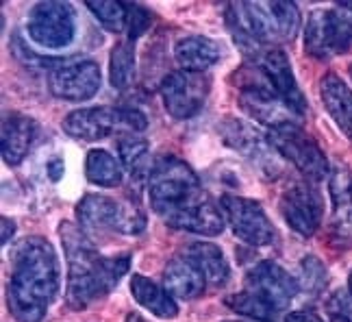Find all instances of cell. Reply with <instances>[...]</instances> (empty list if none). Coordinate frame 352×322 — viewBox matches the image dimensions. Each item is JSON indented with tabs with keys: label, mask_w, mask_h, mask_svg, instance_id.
<instances>
[{
	"label": "cell",
	"mask_w": 352,
	"mask_h": 322,
	"mask_svg": "<svg viewBox=\"0 0 352 322\" xmlns=\"http://www.w3.org/2000/svg\"><path fill=\"white\" fill-rule=\"evenodd\" d=\"M148 198L153 209L174 229L198 235H218L224 229V211L200 187L196 172L183 159L159 157L148 174Z\"/></svg>",
	"instance_id": "1"
},
{
	"label": "cell",
	"mask_w": 352,
	"mask_h": 322,
	"mask_svg": "<svg viewBox=\"0 0 352 322\" xmlns=\"http://www.w3.org/2000/svg\"><path fill=\"white\" fill-rule=\"evenodd\" d=\"M61 288L57 253L44 237H26L13 248L7 305L18 322H42Z\"/></svg>",
	"instance_id": "2"
},
{
	"label": "cell",
	"mask_w": 352,
	"mask_h": 322,
	"mask_svg": "<svg viewBox=\"0 0 352 322\" xmlns=\"http://www.w3.org/2000/svg\"><path fill=\"white\" fill-rule=\"evenodd\" d=\"M61 235L67 253V303L74 310H85L120 283L131 268V257H102L87 237L78 235L70 226H61Z\"/></svg>",
	"instance_id": "3"
},
{
	"label": "cell",
	"mask_w": 352,
	"mask_h": 322,
	"mask_svg": "<svg viewBox=\"0 0 352 322\" xmlns=\"http://www.w3.org/2000/svg\"><path fill=\"white\" fill-rule=\"evenodd\" d=\"M228 26L246 50L287 42L300 29V13L294 3H233L228 5ZM265 50V48H263Z\"/></svg>",
	"instance_id": "4"
},
{
	"label": "cell",
	"mask_w": 352,
	"mask_h": 322,
	"mask_svg": "<svg viewBox=\"0 0 352 322\" xmlns=\"http://www.w3.org/2000/svg\"><path fill=\"white\" fill-rule=\"evenodd\" d=\"M146 127V116L133 107H87V109L72 111L63 120V131L67 136L85 142L104 140L113 131L138 133Z\"/></svg>",
	"instance_id": "5"
},
{
	"label": "cell",
	"mask_w": 352,
	"mask_h": 322,
	"mask_svg": "<svg viewBox=\"0 0 352 322\" xmlns=\"http://www.w3.org/2000/svg\"><path fill=\"white\" fill-rule=\"evenodd\" d=\"M76 218L85 231H118L138 235L146 229L144 211L133 203H118L104 194H87L76 205Z\"/></svg>",
	"instance_id": "6"
},
{
	"label": "cell",
	"mask_w": 352,
	"mask_h": 322,
	"mask_svg": "<svg viewBox=\"0 0 352 322\" xmlns=\"http://www.w3.org/2000/svg\"><path fill=\"white\" fill-rule=\"evenodd\" d=\"M352 46V11L340 9L314 11L307 22L305 48L316 59H333L344 55Z\"/></svg>",
	"instance_id": "7"
},
{
	"label": "cell",
	"mask_w": 352,
	"mask_h": 322,
	"mask_svg": "<svg viewBox=\"0 0 352 322\" xmlns=\"http://www.w3.org/2000/svg\"><path fill=\"white\" fill-rule=\"evenodd\" d=\"M270 146L283 155L285 159H289L292 164L300 170L305 177L320 181L329 174V161L327 155L318 146V142L309 136L307 131H302L296 122H285L272 127L267 131Z\"/></svg>",
	"instance_id": "8"
},
{
	"label": "cell",
	"mask_w": 352,
	"mask_h": 322,
	"mask_svg": "<svg viewBox=\"0 0 352 322\" xmlns=\"http://www.w3.org/2000/svg\"><path fill=\"white\" fill-rule=\"evenodd\" d=\"M29 37L42 48H65L74 39L76 16L67 3H37L26 20Z\"/></svg>",
	"instance_id": "9"
},
{
	"label": "cell",
	"mask_w": 352,
	"mask_h": 322,
	"mask_svg": "<svg viewBox=\"0 0 352 322\" xmlns=\"http://www.w3.org/2000/svg\"><path fill=\"white\" fill-rule=\"evenodd\" d=\"M220 205L226 220L233 226V233L246 242V244L267 246L274 242V226L256 200L235 194H224Z\"/></svg>",
	"instance_id": "10"
},
{
	"label": "cell",
	"mask_w": 352,
	"mask_h": 322,
	"mask_svg": "<svg viewBox=\"0 0 352 322\" xmlns=\"http://www.w3.org/2000/svg\"><path fill=\"white\" fill-rule=\"evenodd\" d=\"M209 94V78L202 72H170L164 83H161V98H164L166 109L176 120L194 118Z\"/></svg>",
	"instance_id": "11"
},
{
	"label": "cell",
	"mask_w": 352,
	"mask_h": 322,
	"mask_svg": "<svg viewBox=\"0 0 352 322\" xmlns=\"http://www.w3.org/2000/svg\"><path fill=\"white\" fill-rule=\"evenodd\" d=\"M48 85L52 96L80 103L91 98L100 89V68L91 59L61 61L55 65L48 76Z\"/></svg>",
	"instance_id": "12"
},
{
	"label": "cell",
	"mask_w": 352,
	"mask_h": 322,
	"mask_svg": "<svg viewBox=\"0 0 352 322\" xmlns=\"http://www.w3.org/2000/svg\"><path fill=\"white\" fill-rule=\"evenodd\" d=\"M280 213L285 222L302 237H311L322 222L324 203L314 185L294 183L280 196Z\"/></svg>",
	"instance_id": "13"
},
{
	"label": "cell",
	"mask_w": 352,
	"mask_h": 322,
	"mask_svg": "<svg viewBox=\"0 0 352 322\" xmlns=\"http://www.w3.org/2000/svg\"><path fill=\"white\" fill-rule=\"evenodd\" d=\"M259 68L265 80L280 96V100L287 105V109L294 116H305L307 100L302 96L300 87L296 83V76L292 72L289 57L280 48H265L259 52Z\"/></svg>",
	"instance_id": "14"
},
{
	"label": "cell",
	"mask_w": 352,
	"mask_h": 322,
	"mask_svg": "<svg viewBox=\"0 0 352 322\" xmlns=\"http://www.w3.org/2000/svg\"><path fill=\"white\" fill-rule=\"evenodd\" d=\"M246 288L248 292L263 299L267 305H272L276 312L285 310L298 292L296 279L274 261L256 264L246 277Z\"/></svg>",
	"instance_id": "15"
},
{
	"label": "cell",
	"mask_w": 352,
	"mask_h": 322,
	"mask_svg": "<svg viewBox=\"0 0 352 322\" xmlns=\"http://www.w3.org/2000/svg\"><path fill=\"white\" fill-rule=\"evenodd\" d=\"M239 105L243 107V111L252 116L254 120H259L261 125H267L270 129L292 122V111L287 109V105L280 100L278 94L272 89V85L267 83H252L243 85L239 92Z\"/></svg>",
	"instance_id": "16"
},
{
	"label": "cell",
	"mask_w": 352,
	"mask_h": 322,
	"mask_svg": "<svg viewBox=\"0 0 352 322\" xmlns=\"http://www.w3.org/2000/svg\"><path fill=\"white\" fill-rule=\"evenodd\" d=\"M331 198H333V235L348 246L352 239V172L348 168H335L331 172Z\"/></svg>",
	"instance_id": "17"
},
{
	"label": "cell",
	"mask_w": 352,
	"mask_h": 322,
	"mask_svg": "<svg viewBox=\"0 0 352 322\" xmlns=\"http://www.w3.org/2000/svg\"><path fill=\"white\" fill-rule=\"evenodd\" d=\"M224 138L233 149H237L243 157H248L252 164L259 166L261 172L274 174L278 170L274 149L267 140H261L256 133H252V129L243 127L241 122H228V129H224Z\"/></svg>",
	"instance_id": "18"
},
{
	"label": "cell",
	"mask_w": 352,
	"mask_h": 322,
	"mask_svg": "<svg viewBox=\"0 0 352 322\" xmlns=\"http://www.w3.org/2000/svg\"><path fill=\"white\" fill-rule=\"evenodd\" d=\"M37 125L29 116L7 114L3 120V159L7 166H18L29 155L31 144L35 140Z\"/></svg>",
	"instance_id": "19"
},
{
	"label": "cell",
	"mask_w": 352,
	"mask_h": 322,
	"mask_svg": "<svg viewBox=\"0 0 352 322\" xmlns=\"http://www.w3.org/2000/svg\"><path fill=\"white\" fill-rule=\"evenodd\" d=\"M320 96L329 116L344 136L352 142V89L337 76L327 74L320 83Z\"/></svg>",
	"instance_id": "20"
},
{
	"label": "cell",
	"mask_w": 352,
	"mask_h": 322,
	"mask_svg": "<svg viewBox=\"0 0 352 322\" xmlns=\"http://www.w3.org/2000/svg\"><path fill=\"white\" fill-rule=\"evenodd\" d=\"M164 283L172 297L189 301V299L200 297V294L205 292L207 279L189 257H174L166 266Z\"/></svg>",
	"instance_id": "21"
},
{
	"label": "cell",
	"mask_w": 352,
	"mask_h": 322,
	"mask_svg": "<svg viewBox=\"0 0 352 322\" xmlns=\"http://www.w3.org/2000/svg\"><path fill=\"white\" fill-rule=\"evenodd\" d=\"M174 57L181 68L187 72H205L220 59V46L209 37L192 35L176 44Z\"/></svg>",
	"instance_id": "22"
},
{
	"label": "cell",
	"mask_w": 352,
	"mask_h": 322,
	"mask_svg": "<svg viewBox=\"0 0 352 322\" xmlns=\"http://www.w3.org/2000/svg\"><path fill=\"white\" fill-rule=\"evenodd\" d=\"M131 292L144 310H148L153 316L161 320H172L179 316V305L174 303L172 294L168 290H161L151 279L144 275H133L131 279Z\"/></svg>",
	"instance_id": "23"
},
{
	"label": "cell",
	"mask_w": 352,
	"mask_h": 322,
	"mask_svg": "<svg viewBox=\"0 0 352 322\" xmlns=\"http://www.w3.org/2000/svg\"><path fill=\"white\" fill-rule=\"evenodd\" d=\"M185 257H189L200 268V272L205 275L207 283L222 288L228 281L231 268H228L224 253L215 244H211V242H194V244H189Z\"/></svg>",
	"instance_id": "24"
},
{
	"label": "cell",
	"mask_w": 352,
	"mask_h": 322,
	"mask_svg": "<svg viewBox=\"0 0 352 322\" xmlns=\"http://www.w3.org/2000/svg\"><path fill=\"white\" fill-rule=\"evenodd\" d=\"M118 153L133 181H140L151 174L148 170V142L135 133H124L118 140Z\"/></svg>",
	"instance_id": "25"
},
{
	"label": "cell",
	"mask_w": 352,
	"mask_h": 322,
	"mask_svg": "<svg viewBox=\"0 0 352 322\" xmlns=\"http://www.w3.org/2000/svg\"><path fill=\"white\" fill-rule=\"evenodd\" d=\"M85 172L87 179L96 185L102 187H116L122 181V164L111 155L102 149H94L87 153V161H85Z\"/></svg>",
	"instance_id": "26"
},
{
	"label": "cell",
	"mask_w": 352,
	"mask_h": 322,
	"mask_svg": "<svg viewBox=\"0 0 352 322\" xmlns=\"http://www.w3.org/2000/svg\"><path fill=\"white\" fill-rule=\"evenodd\" d=\"M109 78L116 89H126L135 78V48L131 42H118L109 57Z\"/></svg>",
	"instance_id": "27"
},
{
	"label": "cell",
	"mask_w": 352,
	"mask_h": 322,
	"mask_svg": "<svg viewBox=\"0 0 352 322\" xmlns=\"http://www.w3.org/2000/svg\"><path fill=\"white\" fill-rule=\"evenodd\" d=\"M226 305L231 307L233 312H237L241 316H248L252 320H265V322H270V320H274V316H276V310H274L272 305H267L263 299H259L256 294H252L248 290L235 294V297H228Z\"/></svg>",
	"instance_id": "28"
},
{
	"label": "cell",
	"mask_w": 352,
	"mask_h": 322,
	"mask_svg": "<svg viewBox=\"0 0 352 322\" xmlns=\"http://www.w3.org/2000/svg\"><path fill=\"white\" fill-rule=\"evenodd\" d=\"M87 9L96 16V20L111 33H122L126 29V5L124 3H113V0H98L94 3L89 0Z\"/></svg>",
	"instance_id": "29"
},
{
	"label": "cell",
	"mask_w": 352,
	"mask_h": 322,
	"mask_svg": "<svg viewBox=\"0 0 352 322\" xmlns=\"http://www.w3.org/2000/svg\"><path fill=\"white\" fill-rule=\"evenodd\" d=\"M124 5H126V33L131 42H135L151 26V11L138 3H124Z\"/></svg>",
	"instance_id": "30"
},
{
	"label": "cell",
	"mask_w": 352,
	"mask_h": 322,
	"mask_svg": "<svg viewBox=\"0 0 352 322\" xmlns=\"http://www.w3.org/2000/svg\"><path fill=\"white\" fill-rule=\"evenodd\" d=\"M300 270H302L305 288L309 292H318V290L324 288V283H327V268H324L322 261L316 259L314 255L305 257V261L300 264Z\"/></svg>",
	"instance_id": "31"
},
{
	"label": "cell",
	"mask_w": 352,
	"mask_h": 322,
	"mask_svg": "<svg viewBox=\"0 0 352 322\" xmlns=\"http://www.w3.org/2000/svg\"><path fill=\"white\" fill-rule=\"evenodd\" d=\"M285 322H324L318 314L314 312H292Z\"/></svg>",
	"instance_id": "32"
},
{
	"label": "cell",
	"mask_w": 352,
	"mask_h": 322,
	"mask_svg": "<svg viewBox=\"0 0 352 322\" xmlns=\"http://www.w3.org/2000/svg\"><path fill=\"white\" fill-rule=\"evenodd\" d=\"M46 170H48L50 181H59V179L63 177V161H61V159H50V161H48V166H46Z\"/></svg>",
	"instance_id": "33"
},
{
	"label": "cell",
	"mask_w": 352,
	"mask_h": 322,
	"mask_svg": "<svg viewBox=\"0 0 352 322\" xmlns=\"http://www.w3.org/2000/svg\"><path fill=\"white\" fill-rule=\"evenodd\" d=\"M13 233H16V224H13V220L9 218H3V244H9V239L13 237Z\"/></svg>",
	"instance_id": "34"
},
{
	"label": "cell",
	"mask_w": 352,
	"mask_h": 322,
	"mask_svg": "<svg viewBox=\"0 0 352 322\" xmlns=\"http://www.w3.org/2000/svg\"><path fill=\"white\" fill-rule=\"evenodd\" d=\"M348 290H350V294H352V272H350V279H348Z\"/></svg>",
	"instance_id": "35"
},
{
	"label": "cell",
	"mask_w": 352,
	"mask_h": 322,
	"mask_svg": "<svg viewBox=\"0 0 352 322\" xmlns=\"http://www.w3.org/2000/svg\"><path fill=\"white\" fill-rule=\"evenodd\" d=\"M226 322H237V320H226Z\"/></svg>",
	"instance_id": "36"
},
{
	"label": "cell",
	"mask_w": 352,
	"mask_h": 322,
	"mask_svg": "<svg viewBox=\"0 0 352 322\" xmlns=\"http://www.w3.org/2000/svg\"><path fill=\"white\" fill-rule=\"evenodd\" d=\"M350 76H352V68H350Z\"/></svg>",
	"instance_id": "37"
}]
</instances>
